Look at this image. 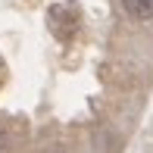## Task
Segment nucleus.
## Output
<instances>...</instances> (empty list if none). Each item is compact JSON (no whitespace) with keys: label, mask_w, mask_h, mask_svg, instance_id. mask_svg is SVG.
I'll list each match as a JSON object with an SVG mask.
<instances>
[{"label":"nucleus","mask_w":153,"mask_h":153,"mask_svg":"<svg viewBox=\"0 0 153 153\" xmlns=\"http://www.w3.org/2000/svg\"><path fill=\"white\" fill-rule=\"evenodd\" d=\"M50 25L56 28L59 38H69V34L75 31V25H78V16H75V10L69 3H62V6H56V10L50 13Z\"/></svg>","instance_id":"f257e3e1"},{"label":"nucleus","mask_w":153,"mask_h":153,"mask_svg":"<svg viewBox=\"0 0 153 153\" xmlns=\"http://www.w3.org/2000/svg\"><path fill=\"white\" fill-rule=\"evenodd\" d=\"M122 10L137 22H150L153 19V0H122Z\"/></svg>","instance_id":"f03ea898"}]
</instances>
